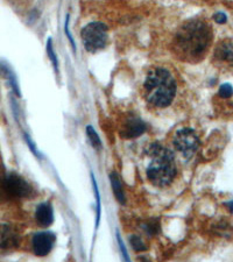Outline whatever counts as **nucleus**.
Listing matches in <instances>:
<instances>
[{
  "instance_id": "obj_1",
  "label": "nucleus",
  "mask_w": 233,
  "mask_h": 262,
  "mask_svg": "<svg viewBox=\"0 0 233 262\" xmlns=\"http://www.w3.org/2000/svg\"><path fill=\"white\" fill-rule=\"evenodd\" d=\"M212 40V31L206 22L192 20L186 22L176 35L178 53L189 61L203 59Z\"/></svg>"
},
{
  "instance_id": "obj_2",
  "label": "nucleus",
  "mask_w": 233,
  "mask_h": 262,
  "mask_svg": "<svg viewBox=\"0 0 233 262\" xmlns=\"http://www.w3.org/2000/svg\"><path fill=\"white\" fill-rule=\"evenodd\" d=\"M146 100L155 108H167L176 94V82L172 75L163 68L152 70L143 84Z\"/></svg>"
},
{
  "instance_id": "obj_3",
  "label": "nucleus",
  "mask_w": 233,
  "mask_h": 262,
  "mask_svg": "<svg viewBox=\"0 0 233 262\" xmlns=\"http://www.w3.org/2000/svg\"><path fill=\"white\" fill-rule=\"evenodd\" d=\"M149 154L152 161L147 168L148 180L156 186L171 184L176 175V165L172 152L159 143H154L149 148Z\"/></svg>"
},
{
  "instance_id": "obj_4",
  "label": "nucleus",
  "mask_w": 233,
  "mask_h": 262,
  "mask_svg": "<svg viewBox=\"0 0 233 262\" xmlns=\"http://www.w3.org/2000/svg\"><path fill=\"white\" fill-rule=\"evenodd\" d=\"M82 39L86 50L91 53L98 51L108 42V27L102 22H91L83 28Z\"/></svg>"
},
{
  "instance_id": "obj_5",
  "label": "nucleus",
  "mask_w": 233,
  "mask_h": 262,
  "mask_svg": "<svg viewBox=\"0 0 233 262\" xmlns=\"http://www.w3.org/2000/svg\"><path fill=\"white\" fill-rule=\"evenodd\" d=\"M200 138L191 128L178 129L172 138V145L186 159H191L200 148Z\"/></svg>"
},
{
  "instance_id": "obj_6",
  "label": "nucleus",
  "mask_w": 233,
  "mask_h": 262,
  "mask_svg": "<svg viewBox=\"0 0 233 262\" xmlns=\"http://www.w3.org/2000/svg\"><path fill=\"white\" fill-rule=\"evenodd\" d=\"M2 189L13 198H24L31 194V188L22 177L16 174H10L2 181Z\"/></svg>"
},
{
  "instance_id": "obj_7",
  "label": "nucleus",
  "mask_w": 233,
  "mask_h": 262,
  "mask_svg": "<svg viewBox=\"0 0 233 262\" xmlns=\"http://www.w3.org/2000/svg\"><path fill=\"white\" fill-rule=\"evenodd\" d=\"M19 234L12 225L0 223V255L7 254L19 246Z\"/></svg>"
},
{
  "instance_id": "obj_8",
  "label": "nucleus",
  "mask_w": 233,
  "mask_h": 262,
  "mask_svg": "<svg viewBox=\"0 0 233 262\" xmlns=\"http://www.w3.org/2000/svg\"><path fill=\"white\" fill-rule=\"evenodd\" d=\"M55 243V235L51 232H39L36 233L31 240L34 253L37 256H46L49 254Z\"/></svg>"
},
{
  "instance_id": "obj_9",
  "label": "nucleus",
  "mask_w": 233,
  "mask_h": 262,
  "mask_svg": "<svg viewBox=\"0 0 233 262\" xmlns=\"http://www.w3.org/2000/svg\"><path fill=\"white\" fill-rule=\"evenodd\" d=\"M145 131L146 125L143 123V122L134 118V119H129L128 122H126L123 127L122 135L126 139H133V138L140 137Z\"/></svg>"
},
{
  "instance_id": "obj_10",
  "label": "nucleus",
  "mask_w": 233,
  "mask_h": 262,
  "mask_svg": "<svg viewBox=\"0 0 233 262\" xmlns=\"http://www.w3.org/2000/svg\"><path fill=\"white\" fill-rule=\"evenodd\" d=\"M215 57L219 62L226 63L233 67V41L226 40L220 42L215 50Z\"/></svg>"
},
{
  "instance_id": "obj_11",
  "label": "nucleus",
  "mask_w": 233,
  "mask_h": 262,
  "mask_svg": "<svg viewBox=\"0 0 233 262\" xmlns=\"http://www.w3.org/2000/svg\"><path fill=\"white\" fill-rule=\"evenodd\" d=\"M35 217L37 223L41 226H49L54 220L53 207L49 203H42L37 206Z\"/></svg>"
},
{
  "instance_id": "obj_12",
  "label": "nucleus",
  "mask_w": 233,
  "mask_h": 262,
  "mask_svg": "<svg viewBox=\"0 0 233 262\" xmlns=\"http://www.w3.org/2000/svg\"><path fill=\"white\" fill-rule=\"evenodd\" d=\"M110 178H111L112 188H113L114 195H116L117 200H119L122 204H125L126 203V197H125V194H124V190H123L122 183H120L119 176H118L116 172H112Z\"/></svg>"
},
{
  "instance_id": "obj_13",
  "label": "nucleus",
  "mask_w": 233,
  "mask_h": 262,
  "mask_svg": "<svg viewBox=\"0 0 233 262\" xmlns=\"http://www.w3.org/2000/svg\"><path fill=\"white\" fill-rule=\"evenodd\" d=\"M86 133H88L91 145L93 146L94 148H100V147H102V142H100L98 134H97V132L94 131V128L92 127V126H88V127H86Z\"/></svg>"
},
{
  "instance_id": "obj_14",
  "label": "nucleus",
  "mask_w": 233,
  "mask_h": 262,
  "mask_svg": "<svg viewBox=\"0 0 233 262\" xmlns=\"http://www.w3.org/2000/svg\"><path fill=\"white\" fill-rule=\"evenodd\" d=\"M47 53H48V55H49L50 61L53 62V65H54V67H55L56 71H59V61H57V57L55 55V51H54L53 42H51V39H48V42H47Z\"/></svg>"
},
{
  "instance_id": "obj_15",
  "label": "nucleus",
  "mask_w": 233,
  "mask_h": 262,
  "mask_svg": "<svg viewBox=\"0 0 233 262\" xmlns=\"http://www.w3.org/2000/svg\"><path fill=\"white\" fill-rule=\"evenodd\" d=\"M92 183H93V189H94V194H96V200H97V221H96V226L99 225V218H100V198H99V192H98V188H97L96 181H94L93 176H92Z\"/></svg>"
},
{
  "instance_id": "obj_16",
  "label": "nucleus",
  "mask_w": 233,
  "mask_h": 262,
  "mask_svg": "<svg viewBox=\"0 0 233 262\" xmlns=\"http://www.w3.org/2000/svg\"><path fill=\"white\" fill-rule=\"evenodd\" d=\"M131 245L135 250H145L146 249V245L143 244V241L141 240V239H140L139 237H137V235L131 237Z\"/></svg>"
},
{
  "instance_id": "obj_17",
  "label": "nucleus",
  "mask_w": 233,
  "mask_h": 262,
  "mask_svg": "<svg viewBox=\"0 0 233 262\" xmlns=\"http://www.w3.org/2000/svg\"><path fill=\"white\" fill-rule=\"evenodd\" d=\"M219 96L221 98H230L233 93V89L230 84H223L219 88V91H218Z\"/></svg>"
},
{
  "instance_id": "obj_18",
  "label": "nucleus",
  "mask_w": 233,
  "mask_h": 262,
  "mask_svg": "<svg viewBox=\"0 0 233 262\" xmlns=\"http://www.w3.org/2000/svg\"><path fill=\"white\" fill-rule=\"evenodd\" d=\"M214 19H215V21L217 22V24H225V22L227 21V16H226V14H224L223 12H218V13H216L215 15H214Z\"/></svg>"
},
{
  "instance_id": "obj_19",
  "label": "nucleus",
  "mask_w": 233,
  "mask_h": 262,
  "mask_svg": "<svg viewBox=\"0 0 233 262\" xmlns=\"http://www.w3.org/2000/svg\"><path fill=\"white\" fill-rule=\"evenodd\" d=\"M64 28H65V34H67L69 41L71 42V45H73V48H74V50H75V46H76V45H75V41H74L73 36H71V34L69 33V15H67V20H65V26H64Z\"/></svg>"
},
{
  "instance_id": "obj_20",
  "label": "nucleus",
  "mask_w": 233,
  "mask_h": 262,
  "mask_svg": "<svg viewBox=\"0 0 233 262\" xmlns=\"http://www.w3.org/2000/svg\"><path fill=\"white\" fill-rule=\"evenodd\" d=\"M118 240H119V245H120V248H122L123 250V255H124V258H125V260H129V258H128V255H127V253H126V249H125V247H124V245H123V241H122V239H120L119 237V234H118Z\"/></svg>"
},
{
  "instance_id": "obj_21",
  "label": "nucleus",
  "mask_w": 233,
  "mask_h": 262,
  "mask_svg": "<svg viewBox=\"0 0 233 262\" xmlns=\"http://www.w3.org/2000/svg\"><path fill=\"white\" fill-rule=\"evenodd\" d=\"M225 205H226V207H227V209H229V210H230V212H231V214H233V200H231V201H229V203H226V204H225Z\"/></svg>"
}]
</instances>
